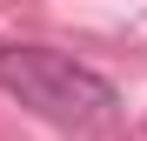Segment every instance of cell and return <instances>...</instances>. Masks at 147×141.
<instances>
[{
	"mask_svg": "<svg viewBox=\"0 0 147 141\" xmlns=\"http://www.w3.org/2000/svg\"><path fill=\"white\" fill-rule=\"evenodd\" d=\"M0 87L27 114H40L54 128H74V134H94V128L120 121L114 81H100L94 67L54 54V47H0Z\"/></svg>",
	"mask_w": 147,
	"mask_h": 141,
	"instance_id": "1",
	"label": "cell"
}]
</instances>
